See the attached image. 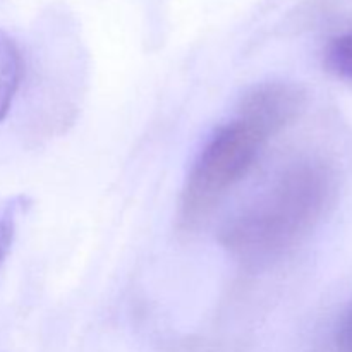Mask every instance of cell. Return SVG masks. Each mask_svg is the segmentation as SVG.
Here are the masks:
<instances>
[{"instance_id":"obj_3","label":"cell","mask_w":352,"mask_h":352,"mask_svg":"<svg viewBox=\"0 0 352 352\" xmlns=\"http://www.w3.org/2000/svg\"><path fill=\"white\" fill-rule=\"evenodd\" d=\"M305 95L291 82H263L254 86L241 100V116L263 126L272 136L280 133L299 116Z\"/></svg>"},{"instance_id":"obj_7","label":"cell","mask_w":352,"mask_h":352,"mask_svg":"<svg viewBox=\"0 0 352 352\" xmlns=\"http://www.w3.org/2000/svg\"><path fill=\"white\" fill-rule=\"evenodd\" d=\"M333 349L336 352H352V302L337 323L333 333Z\"/></svg>"},{"instance_id":"obj_2","label":"cell","mask_w":352,"mask_h":352,"mask_svg":"<svg viewBox=\"0 0 352 352\" xmlns=\"http://www.w3.org/2000/svg\"><path fill=\"white\" fill-rule=\"evenodd\" d=\"M272 136L263 126L237 113L208 138L192 162L179 199L177 223L184 232L198 229L253 168Z\"/></svg>"},{"instance_id":"obj_6","label":"cell","mask_w":352,"mask_h":352,"mask_svg":"<svg viewBox=\"0 0 352 352\" xmlns=\"http://www.w3.org/2000/svg\"><path fill=\"white\" fill-rule=\"evenodd\" d=\"M17 208H19V205L14 201L0 215V265L3 263V260L9 254L10 246H12L14 234H16Z\"/></svg>"},{"instance_id":"obj_1","label":"cell","mask_w":352,"mask_h":352,"mask_svg":"<svg viewBox=\"0 0 352 352\" xmlns=\"http://www.w3.org/2000/svg\"><path fill=\"white\" fill-rule=\"evenodd\" d=\"M336 191L337 174L329 162H296L226 223L220 241L243 263H272L315 229L332 205Z\"/></svg>"},{"instance_id":"obj_5","label":"cell","mask_w":352,"mask_h":352,"mask_svg":"<svg viewBox=\"0 0 352 352\" xmlns=\"http://www.w3.org/2000/svg\"><path fill=\"white\" fill-rule=\"evenodd\" d=\"M325 67L337 78L352 81V30L339 34L327 45Z\"/></svg>"},{"instance_id":"obj_4","label":"cell","mask_w":352,"mask_h":352,"mask_svg":"<svg viewBox=\"0 0 352 352\" xmlns=\"http://www.w3.org/2000/svg\"><path fill=\"white\" fill-rule=\"evenodd\" d=\"M23 74V60L16 43L0 31V120L7 116Z\"/></svg>"}]
</instances>
